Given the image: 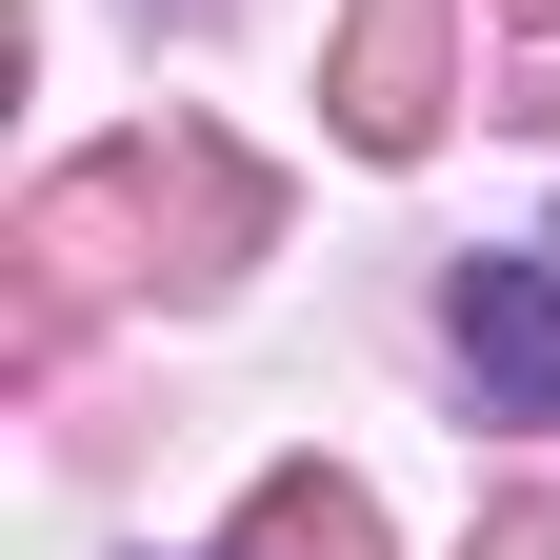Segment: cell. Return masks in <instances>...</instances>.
I'll use <instances>...</instances> for the list:
<instances>
[{
	"mask_svg": "<svg viewBox=\"0 0 560 560\" xmlns=\"http://www.w3.org/2000/svg\"><path fill=\"white\" fill-rule=\"evenodd\" d=\"M460 361H480V381H501L521 420H560V260H540V241L460 280Z\"/></svg>",
	"mask_w": 560,
	"mask_h": 560,
	"instance_id": "cell-1",
	"label": "cell"
},
{
	"mask_svg": "<svg viewBox=\"0 0 560 560\" xmlns=\"http://www.w3.org/2000/svg\"><path fill=\"white\" fill-rule=\"evenodd\" d=\"M420 81H441V0H381V21L340 40V120H361V140H420Z\"/></svg>",
	"mask_w": 560,
	"mask_h": 560,
	"instance_id": "cell-2",
	"label": "cell"
},
{
	"mask_svg": "<svg viewBox=\"0 0 560 560\" xmlns=\"http://www.w3.org/2000/svg\"><path fill=\"white\" fill-rule=\"evenodd\" d=\"M260 540H280V560H381V521L340 501V480H280V501H260Z\"/></svg>",
	"mask_w": 560,
	"mask_h": 560,
	"instance_id": "cell-3",
	"label": "cell"
}]
</instances>
